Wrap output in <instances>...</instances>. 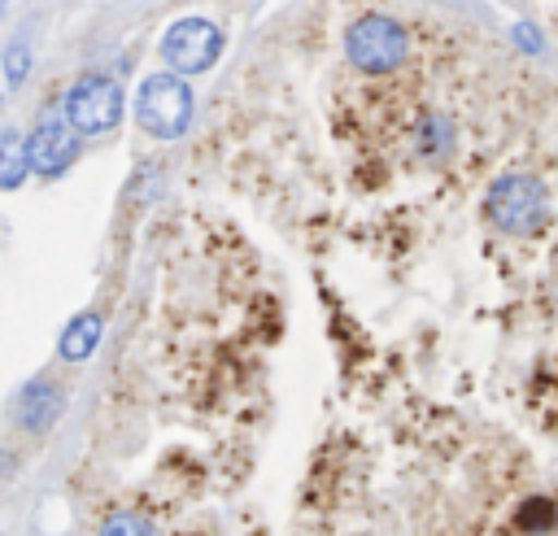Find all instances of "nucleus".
<instances>
[{
  "instance_id": "nucleus-2",
  "label": "nucleus",
  "mask_w": 558,
  "mask_h": 536,
  "mask_svg": "<svg viewBox=\"0 0 558 536\" xmlns=\"http://www.w3.org/2000/svg\"><path fill=\"white\" fill-rule=\"evenodd\" d=\"M484 214H488V222L497 231L527 240V235H541L545 222H549V192H545V183L536 174H519L514 170V174L493 179V187L484 196Z\"/></svg>"
},
{
  "instance_id": "nucleus-1",
  "label": "nucleus",
  "mask_w": 558,
  "mask_h": 536,
  "mask_svg": "<svg viewBox=\"0 0 558 536\" xmlns=\"http://www.w3.org/2000/svg\"><path fill=\"white\" fill-rule=\"evenodd\" d=\"M135 126L153 139H179L187 126H192V113H196V96L187 87L183 74L174 70H157L140 83L135 92Z\"/></svg>"
},
{
  "instance_id": "nucleus-4",
  "label": "nucleus",
  "mask_w": 558,
  "mask_h": 536,
  "mask_svg": "<svg viewBox=\"0 0 558 536\" xmlns=\"http://www.w3.org/2000/svg\"><path fill=\"white\" fill-rule=\"evenodd\" d=\"M61 113L65 122L78 131V135H105L122 122L126 113V92L118 83V74H105V70H87L78 74L65 96H61Z\"/></svg>"
},
{
  "instance_id": "nucleus-9",
  "label": "nucleus",
  "mask_w": 558,
  "mask_h": 536,
  "mask_svg": "<svg viewBox=\"0 0 558 536\" xmlns=\"http://www.w3.org/2000/svg\"><path fill=\"white\" fill-rule=\"evenodd\" d=\"M453 139H458V131H453L449 113H427L414 131V148L423 161H445L453 153Z\"/></svg>"
},
{
  "instance_id": "nucleus-15",
  "label": "nucleus",
  "mask_w": 558,
  "mask_h": 536,
  "mask_svg": "<svg viewBox=\"0 0 558 536\" xmlns=\"http://www.w3.org/2000/svg\"><path fill=\"white\" fill-rule=\"evenodd\" d=\"M0 4H4V0H0Z\"/></svg>"
},
{
  "instance_id": "nucleus-13",
  "label": "nucleus",
  "mask_w": 558,
  "mask_h": 536,
  "mask_svg": "<svg viewBox=\"0 0 558 536\" xmlns=\"http://www.w3.org/2000/svg\"><path fill=\"white\" fill-rule=\"evenodd\" d=\"M519 527H523V532H545V527H554V501H545V497L523 501V510H519Z\"/></svg>"
},
{
  "instance_id": "nucleus-8",
  "label": "nucleus",
  "mask_w": 558,
  "mask_h": 536,
  "mask_svg": "<svg viewBox=\"0 0 558 536\" xmlns=\"http://www.w3.org/2000/svg\"><path fill=\"white\" fill-rule=\"evenodd\" d=\"M100 336H105V314H96V309L74 314V318L61 327V340H57L61 362H87V357L100 349Z\"/></svg>"
},
{
  "instance_id": "nucleus-10",
  "label": "nucleus",
  "mask_w": 558,
  "mask_h": 536,
  "mask_svg": "<svg viewBox=\"0 0 558 536\" xmlns=\"http://www.w3.org/2000/svg\"><path fill=\"white\" fill-rule=\"evenodd\" d=\"M31 174V161H26V135L4 126L0 131V192H17Z\"/></svg>"
},
{
  "instance_id": "nucleus-12",
  "label": "nucleus",
  "mask_w": 558,
  "mask_h": 536,
  "mask_svg": "<svg viewBox=\"0 0 558 536\" xmlns=\"http://www.w3.org/2000/svg\"><path fill=\"white\" fill-rule=\"evenodd\" d=\"M100 536H157V527L135 510H118L100 523Z\"/></svg>"
},
{
  "instance_id": "nucleus-11",
  "label": "nucleus",
  "mask_w": 558,
  "mask_h": 536,
  "mask_svg": "<svg viewBox=\"0 0 558 536\" xmlns=\"http://www.w3.org/2000/svg\"><path fill=\"white\" fill-rule=\"evenodd\" d=\"M0 65H4V83H9V87H22V83H26V74H31V65H35L31 44H26V39H13V44L4 48Z\"/></svg>"
},
{
  "instance_id": "nucleus-6",
  "label": "nucleus",
  "mask_w": 558,
  "mask_h": 536,
  "mask_svg": "<svg viewBox=\"0 0 558 536\" xmlns=\"http://www.w3.org/2000/svg\"><path fill=\"white\" fill-rule=\"evenodd\" d=\"M78 157V131L65 122L61 105L57 109H44L35 131L26 135V161H31V174H44V179H61Z\"/></svg>"
},
{
  "instance_id": "nucleus-5",
  "label": "nucleus",
  "mask_w": 558,
  "mask_h": 536,
  "mask_svg": "<svg viewBox=\"0 0 558 536\" xmlns=\"http://www.w3.org/2000/svg\"><path fill=\"white\" fill-rule=\"evenodd\" d=\"M222 48H227V35L209 17H179V22H170L161 31V44H157L166 70H174L183 78L187 74H205L222 57Z\"/></svg>"
},
{
  "instance_id": "nucleus-14",
  "label": "nucleus",
  "mask_w": 558,
  "mask_h": 536,
  "mask_svg": "<svg viewBox=\"0 0 558 536\" xmlns=\"http://www.w3.org/2000/svg\"><path fill=\"white\" fill-rule=\"evenodd\" d=\"M0 105H4V100H0Z\"/></svg>"
},
{
  "instance_id": "nucleus-7",
  "label": "nucleus",
  "mask_w": 558,
  "mask_h": 536,
  "mask_svg": "<svg viewBox=\"0 0 558 536\" xmlns=\"http://www.w3.org/2000/svg\"><path fill=\"white\" fill-rule=\"evenodd\" d=\"M61 410H65V388L57 379H44V375L22 383L13 397V423L22 431H48L61 418Z\"/></svg>"
},
{
  "instance_id": "nucleus-3",
  "label": "nucleus",
  "mask_w": 558,
  "mask_h": 536,
  "mask_svg": "<svg viewBox=\"0 0 558 536\" xmlns=\"http://www.w3.org/2000/svg\"><path fill=\"white\" fill-rule=\"evenodd\" d=\"M344 57L362 74H392L410 57V31L388 13H362L344 31Z\"/></svg>"
}]
</instances>
